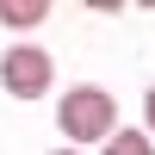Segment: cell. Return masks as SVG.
I'll return each instance as SVG.
<instances>
[{
	"mask_svg": "<svg viewBox=\"0 0 155 155\" xmlns=\"http://www.w3.org/2000/svg\"><path fill=\"white\" fill-rule=\"evenodd\" d=\"M56 124H62V137H68V149H81V143H112L118 137V99L106 93V87H68L62 93V106H56Z\"/></svg>",
	"mask_w": 155,
	"mask_h": 155,
	"instance_id": "cell-1",
	"label": "cell"
},
{
	"mask_svg": "<svg viewBox=\"0 0 155 155\" xmlns=\"http://www.w3.org/2000/svg\"><path fill=\"white\" fill-rule=\"evenodd\" d=\"M99 155H155V143H149L143 130H118V137H112Z\"/></svg>",
	"mask_w": 155,
	"mask_h": 155,
	"instance_id": "cell-4",
	"label": "cell"
},
{
	"mask_svg": "<svg viewBox=\"0 0 155 155\" xmlns=\"http://www.w3.org/2000/svg\"><path fill=\"white\" fill-rule=\"evenodd\" d=\"M56 81V62H50L44 44H12L0 56V87L12 99H44V87Z\"/></svg>",
	"mask_w": 155,
	"mask_h": 155,
	"instance_id": "cell-2",
	"label": "cell"
},
{
	"mask_svg": "<svg viewBox=\"0 0 155 155\" xmlns=\"http://www.w3.org/2000/svg\"><path fill=\"white\" fill-rule=\"evenodd\" d=\"M56 155H81V149H56Z\"/></svg>",
	"mask_w": 155,
	"mask_h": 155,
	"instance_id": "cell-6",
	"label": "cell"
},
{
	"mask_svg": "<svg viewBox=\"0 0 155 155\" xmlns=\"http://www.w3.org/2000/svg\"><path fill=\"white\" fill-rule=\"evenodd\" d=\"M50 6L44 0H0V25H12V31H31V25H44Z\"/></svg>",
	"mask_w": 155,
	"mask_h": 155,
	"instance_id": "cell-3",
	"label": "cell"
},
{
	"mask_svg": "<svg viewBox=\"0 0 155 155\" xmlns=\"http://www.w3.org/2000/svg\"><path fill=\"white\" fill-rule=\"evenodd\" d=\"M143 112H149V137H155V87H149V99H143Z\"/></svg>",
	"mask_w": 155,
	"mask_h": 155,
	"instance_id": "cell-5",
	"label": "cell"
}]
</instances>
